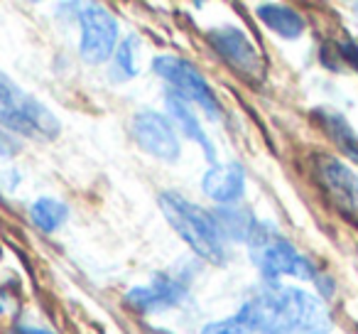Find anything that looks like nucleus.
<instances>
[{
  "mask_svg": "<svg viewBox=\"0 0 358 334\" xmlns=\"http://www.w3.org/2000/svg\"><path fill=\"white\" fill-rule=\"evenodd\" d=\"M133 135L145 153L155 155L164 162H174L179 158L177 133L162 113H155V111L138 113L133 118Z\"/></svg>",
  "mask_w": 358,
  "mask_h": 334,
  "instance_id": "6e6552de",
  "label": "nucleus"
},
{
  "mask_svg": "<svg viewBox=\"0 0 358 334\" xmlns=\"http://www.w3.org/2000/svg\"><path fill=\"white\" fill-rule=\"evenodd\" d=\"M69 216V209H66L64 202H57L52 197H42L32 204V221L40 226L42 231H55L59 229L62 224Z\"/></svg>",
  "mask_w": 358,
  "mask_h": 334,
  "instance_id": "dca6fc26",
  "label": "nucleus"
},
{
  "mask_svg": "<svg viewBox=\"0 0 358 334\" xmlns=\"http://www.w3.org/2000/svg\"><path fill=\"white\" fill-rule=\"evenodd\" d=\"M314 175L324 187L331 202L341 211L358 214V175L331 155H317L314 158Z\"/></svg>",
  "mask_w": 358,
  "mask_h": 334,
  "instance_id": "0eeeda50",
  "label": "nucleus"
},
{
  "mask_svg": "<svg viewBox=\"0 0 358 334\" xmlns=\"http://www.w3.org/2000/svg\"><path fill=\"white\" fill-rule=\"evenodd\" d=\"M0 256H3V249H0Z\"/></svg>",
  "mask_w": 358,
  "mask_h": 334,
  "instance_id": "412c9836",
  "label": "nucleus"
},
{
  "mask_svg": "<svg viewBox=\"0 0 358 334\" xmlns=\"http://www.w3.org/2000/svg\"><path fill=\"white\" fill-rule=\"evenodd\" d=\"M201 190L219 204H234L243 197L245 172L241 170V165H214L204 175Z\"/></svg>",
  "mask_w": 358,
  "mask_h": 334,
  "instance_id": "9b49d317",
  "label": "nucleus"
},
{
  "mask_svg": "<svg viewBox=\"0 0 358 334\" xmlns=\"http://www.w3.org/2000/svg\"><path fill=\"white\" fill-rule=\"evenodd\" d=\"M201 334H255L243 319L236 314V317H229V319H219V322H211L204 327Z\"/></svg>",
  "mask_w": 358,
  "mask_h": 334,
  "instance_id": "a211bd4d",
  "label": "nucleus"
},
{
  "mask_svg": "<svg viewBox=\"0 0 358 334\" xmlns=\"http://www.w3.org/2000/svg\"><path fill=\"white\" fill-rule=\"evenodd\" d=\"M152 69L157 76L169 81L185 101H194L196 106H201L209 113V118H221L219 101H216L209 81L199 74L194 64H189L187 60H179V57L162 55L152 62Z\"/></svg>",
  "mask_w": 358,
  "mask_h": 334,
  "instance_id": "39448f33",
  "label": "nucleus"
},
{
  "mask_svg": "<svg viewBox=\"0 0 358 334\" xmlns=\"http://www.w3.org/2000/svg\"><path fill=\"white\" fill-rule=\"evenodd\" d=\"M159 209H162L164 219L169 221V226L187 241V246L196 256H201L214 265L226 263L224 234H221L214 214L192 204L189 200H185L177 192H162L159 195Z\"/></svg>",
  "mask_w": 358,
  "mask_h": 334,
  "instance_id": "f03ea898",
  "label": "nucleus"
},
{
  "mask_svg": "<svg viewBox=\"0 0 358 334\" xmlns=\"http://www.w3.org/2000/svg\"><path fill=\"white\" fill-rule=\"evenodd\" d=\"M164 101H167V111L172 113L174 125H177L179 130H185L187 138H192L194 143H199L201 148H204L206 160L216 165V150H214V145H211L209 135H206L204 130H201V125H199V120H196L194 111H189V104H187V101L182 99L179 94H167V99H164Z\"/></svg>",
  "mask_w": 358,
  "mask_h": 334,
  "instance_id": "f8f14e48",
  "label": "nucleus"
},
{
  "mask_svg": "<svg viewBox=\"0 0 358 334\" xmlns=\"http://www.w3.org/2000/svg\"><path fill=\"white\" fill-rule=\"evenodd\" d=\"M319 116H322V123H324V128H327L329 138L358 165V135L353 133L351 125L336 113H327V111H324V113H319Z\"/></svg>",
  "mask_w": 358,
  "mask_h": 334,
  "instance_id": "2eb2a0df",
  "label": "nucleus"
},
{
  "mask_svg": "<svg viewBox=\"0 0 358 334\" xmlns=\"http://www.w3.org/2000/svg\"><path fill=\"white\" fill-rule=\"evenodd\" d=\"M338 57H343V60L358 71V45H353V42H341V45H338Z\"/></svg>",
  "mask_w": 358,
  "mask_h": 334,
  "instance_id": "6ab92c4d",
  "label": "nucleus"
},
{
  "mask_svg": "<svg viewBox=\"0 0 358 334\" xmlns=\"http://www.w3.org/2000/svg\"><path fill=\"white\" fill-rule=\"evenodd\" d=\"M135 47H138V40L128 37V40L120 42V47L115 50V69L120 71V79H130V76L138 74V67H135Z\"/></svg>",
  "mask_w": 358,
  "mask_h": 334,
  "instance_id": "f3484780",
  "label": "nucleus"
},
{
  "mask_svg": "<svg viewBox=\"0 0 358 334\" xmlns=\"http://www.w3.org/2000/svg\"><path fill=\"white\" fill-rule=\"evenodd\" d=\"M81 22V57L89 64H103L115 52L118 22L106 8L86 6L79 13Z\"/></svg>",
  "mask_w": 358,
  "mask_h": 334,
  "instance_id": "423d86ee",
  "label": "nucleus"
},
{
  "mask_svg": "<svg viewBox=\"0 0 358 334\" xmlns=\"http://www.w3.org/2000/svg\"><path fill=\"white\" fill-rule=\"evenodd\" d=\"M214 219H216V224H219L221 234L231 236V239H236V241H250V236L258 229V221H255L248 211L234 209V207H229V209H216Z\"/></svg>",
  "mask_w": 358,
  "mask_h": 334,
  "instance_id": "4468645a",
  "label": "nucleus"
},
{
  "mask_svg": "<svg viewBox=\"0 0 358 334\" xmlns=\"http://www.w3.org/2000/svg\"><path fill=\"white\" fill-rule=\"evenodd\" d=\"M214 50L234 67L238 74L258 79L263 74V62L258 57V50L253 47V42L248 40L243 30L238 27H224V30H214L209 35Z\"/></svg>",
  "mask_w": 358,
  "mask_h": 334,
  "instance_id": "1a4fd4ad",
  "label": "nucleus"
},
{
  "mask_svg": "<svg viewBox=\"0 0 358 334\" xmlns=\"http://www.w3.org/2000/svg\"><path fill=\"white\" fill-rule=\"evenodd\" d=\"M187 288L179 283L177 278H169L167 273H159L148 288H133L125 295L128 307L138 309V312H155V309H167L177 305L185 298Z\"/></svg>",
  "mask_w": 358,
  "mask_h": 334,
  "instance_id": "9d476101",
  "label": "nucleus"
},
{
  "mask_svg": "<svg viewBox=\"0 0 358 334\" xmlns=\"http://www.w3.org/2000/svg\"><path fill=\"white\" fill-rule=\"evenodd\" d=\"M258 18L260 22L270 27L273 32H278L280 37H287V40H297L304 32V20L297 11L287 6H278V3H265L258 6Z\"/></svg>",
  "mask_w": 358,
  "mask_h": 334,
  "instance_id": "ddd939ff",
  "label": "nucleus"
},
{
  "mask_svg": "<svg viewBox=\"0 0 358 334\" xmlns=\"http://www.w3.org/2000/svg\"><path fill=\"white\" fill-rule=\"evenodd\" d=\"M10 334H50V332H45V329H37V327H15Z\"/></svg>",
  "mask_w": 358,
  "mask_h": 334,
  "instance_id": "aec40b11",
  "label": "nucleus"
},
{
  "mask_svg": "<svg viewBox=\"0 0 358 334\" xmlns=\"http://www.w3.org/2000/svg\"><path fill=\"white\" fill-rule=\"evenodd\" d=\"M250 258L260 268V273L268 280H275L280 275H292L299 280H312L317 278V268L294 249L289 241H285L280 234H275L268 226L255 229L250 236Z\"/></svg>",
  "mask_w": 358,
  "mask_h": 334,
  "instance_id": "20e7f679",
  "label": "nucleus"
},
{
  "mask_svg": "<svg viewBox=\"0 0 358 334\" xmlns=\"http://www.w3.org/2000/svg\"><path fill=\"white\" fill-rule=\"evenodd\" d=\"M0 125L35 140H55L62 128L57 116L22 91L6 71H0Z\"/></svg>",
  "mask_w": 358,
  "mask_h": 334,
  "instance_id": "7ed1b4c3",
  "label": "nucleus"
},
{
  "mask_svg": "<svg viewBox=\"0 0 358 334\" xmlns=\"http://www.w3.org/2000/svg\"><path fill=\"white\" fill-rule=\"evenodd\" d=\"M255 334H327L331 314L324 302L299 288L273 285L238 309Z\"/></svg>",
  "mask_w": 358,
  "mask_h": 334,
  "instance_id": "f257e3e1",
  "label": "nucleus"
}]
</instances>
